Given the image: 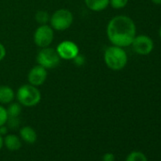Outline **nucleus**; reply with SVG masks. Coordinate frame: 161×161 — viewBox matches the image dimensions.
<instances>
[{"mask_svg":"<svg viewBox=\"0 0 161 161\" xmlns=\"http://www.w3.org/2000/svg\"><path fill=\"white\" fill-rule=\"evenodd\" d=\"M106 34L112 45L126 47L131 46L136 37V27L131 17L127 15H117L108 22Z\"/></svg>","mask_w":161,"mask_h":161,"instance_id":"f257e3e1","label":"nucleus"},{"mask_svg":"<svg viewBox=\"0 0 161 161\" xmlns=\"http://www.w3.org/2000/svg\"><path fill=\"white\" fill-rule=\"evenodd\" d=\"M103 60L108 68L114 71L122 70L128 63V55L124 47L112 45L103 53Z\"/></svg>","mask_w":161,"mask_h":161,"instance_id":"f03ea898","label":"nucleus"},{"mask_svg":"<svg viewBox=\"0 0 161 161\" xmlns=\"http://www.w3.org/2000/svg\"><path fill=\"white\" fill-rule=\"evenodd\" d=\"M41 92L37 86L31 84L21 86L16 92L18 103L25 107H33L41 102Z\"/></svg>","mask_w":161,"mask_h":161,"instance_id":"7ed1b4c3","label":"nucleus"},{"mask_svg":"<svg viewBox=\"0 0 161 161\" xmlns=\"http://www.w3.org/2000/svg\"><path fill=\"white\" fill-rule=\"evenodd\" d=\"M73 14L66 9H59L53 13L49 18L50 27L58 31H64L69 29L73 23Z\"/></svg>","mask_w":161,"mask_h":161,"instance_id":"20e7f679","label":"nucleus"},{"mask_svg":"<svg viewBox=\"0 0 161 161\" xmlns=\"http://www.w3.org/2000/svg\"><path fill=\"white\" fill-rule=\"evenodd\" d=\"M36 61L38 64L42 65L46 69H52L59 65L61 58L58 55L56 48L47 47L41 48V50L37 53Z\"/></svg>","mask_w":161,"mask_h":161,"instance_id":"39448f33","label":"nucleus"},{"mask_svg":"<svg viewBox=\"0 0 161 161\" xmlns=\"http://www.w3.org/2000/svg\"><path fill=\"white\" fill-rule=\"evenodd\" d=\"M54 39V30L45 24V25H39V27L35 30L33 40L37 47L40 48L49 47Z\"/></svg>","mask_w":161,"mask_h":161,"instance_id":"423d86ee","label":"nucleus"},{"mask_svg":"<svg viewBox=\"0 0 161 161\" xmlns=\"http://www.w3.org/2000/svg\"><path fill=\"white\" fill-rule=\"evenodd\" d=\"M153 39L145 34L141 35H136L134 38L131 47L134 52H136L137 55L141 56H147L152 53L153 50Z\"/></svg>","mask_w":161,"mask_h":161,"instance_id":"0eeeda50","label":"nucleus"},{"mask_svg":"<svg viewBox=\"0 0 161 161\" xmlns=\"http://www.w3.org/2000/svg\"><path fill=\"white\" fill-rule=\"evenodd\" d=\"M56 51L61 59L73 60L76 56L79 55L80 49L76 43L69 41V40H65L57 46Z\"/></svg>","mask_w":161,"mask_h":161,"instance_id":"6e6552de","label":"nucleus"},{"mask_svg":"<svg viewBox=\"0 0 161 161\" xmlns=\"http://www.w3.org/2000/svg\"><path fill=\"white\" fill-rule=\"evenodd\" d=\"M47 78V69H46L40 64L33 66L28 74L29 84L37 87L45 84Z\"/></svg>","mask_w":161,"mask_h":161,"instance_id":"1a4fd4ad","label":"nucleus"},{"mask_svg":"<svg viewBox=\"0 0 161 161\" xmlns=\"http://www.w3.org/2000/svg\"><path fill=\"white\" fill-rule=\"evenodd\" d=\"M15 98V92L8 86H0V103L9 104L14 102Z\"/></svg>","mask_w":161,"mask_h":161,"instance_id":"9d476101","label":"nucleus"},{"mask_svg":"<svg viewBox=\"0 0 161 161\" xmlns=\"http://www.w3.org/2000/svg\"><path fill=\"white\" fill-rule=\"evenodd\" d=\"M20 137L26 143L33 144L37 140V133L31 126H24L20 129Z\"/></svg>","mask_w":161,"mask_h":161,"instance_id":"9b49d317","label":"nucleus"},{"mask_svg":"<svg viewBox=\"0 0 161 161\" xmlns=\"http://www.w3.org/2000/svg\"><path fill=\"white\" fill-rule=\"evenodd\" d=\"M4 145L6 146V148L12 152L14 151H18L21 146H22V141L20 139V137H18L16 135H6L5 138H4Z\"/></svg>","mask_w":161,"mask_h":161,"instance_id":"f8f14e48","label":"nucleus"},{"mask_svg":"<svg viewBox=\"0 0 161 161\" xmlns=\"http://www.w3.org/2000/svg\"><path fill=\"white\" fill-rule=\"evenodd\" d=\"M110 0H85L86 7L92 12H103L109 6Z\"/></svg>","mask_w":161,"mask_h":161,"instance_id":"ddd939ff","label":"nucleus"},{"mask_svg":"<svg viewBox=\"0 0 161 161\" xmlns=\"http://www.w3.org/2000/svg\"><path fill=\"white\" fill-rule=\"evenodd\" d=\"M7 112L10 118H18L22 112V105L19 103H11Z\"/></svg>","mask_w":161,"mask_h":161,"instance_id":"4468645a","label":"nucleus"},{"mask_svg":"<svg viewBox=\"0 0 161 161\" xmlns=\"http://www.w3.org/2000/svg\"><path fill=\"white\" fill-rule=\"evenodd\" d=\"M125 161H148V158L142 152L134 151L126 156Z\"/></svg>","mask_w":161,"mask_h":161,"instance_id":"2eb2a0df","label":"nucleus"},{"mask_svg":"<svg viewBox=\"0 0 161 161\" xmlns=\"http://www.w3.org/2000/svg\"><path fill=\"white\" fill-rule=\"evenodd\" d=\"M49 14L46 11H38L35 14V20L40 25H45L49 21Z\"/></svg>","mask_w":161,"mask_h":161,"instance_id":"dca6fc26","label":"nucleus"},{"mask_svg":"<svg viewBox=\"0 0 161 161\" xmlns=\"http://www.w3.org/2000/svg\"><path fill=\"white\" fill-rule=\"evenodd\" d=\"M128 1L129 0H110L109 5L115 10H121L127 6Z\"/></svg>","mask_w":161,"mask_h":161,"instance_id":"f3484780","label":"nucleus"},{"mask_svg":"<svg viewBox=\"0 0 161 161\" xmlns=\"http://www.w3.org/2000/svg\"><path fill=\"white\" fill-rule=\"evenodd\" d=\"M8 119H9V115L7 112V108L0 105V127L6 125Z\"/></svg>","mask_w":161,"mask_h":161,"instance_id":"a211bd4d","label":"nucleus"},{"mask_svg":"<svg viewBox=\"0 0 161 161\" xmlns=\"http://www.w3.org/2000/svg\"><path fill=\"white\" fill-rule=\"evenodd\" d=\"M8 124V128H11V129H16L19 124H20V120L18 118H10L8 119L7 120V123Z\"/></svg>","mask_w":161,"mask_h":161,"instance_id":"6ab92c4d","label":"nucleus"},{"mask_svg":"<svg viewBox=\"0 0 161 161\" xmlns=\"http://www.w3.org/2000/svg\"><path fill=\"white\" fill-rule=\"evenodd\" d=\"M103 161H115V155L112 153H106L103 156Z\"/></svg>","mask_w":161,"mask_h":161,"instance_id":"aec40b11","label":"nucleus"},{"mask_svg":"<svg viewBox=\"0 0 161 161\" xmlns=\"http://www.w3.org/2000/svg\"><path fill=\"white\" fill-rule=\"evenodd\" d=\"M6 53H7V50H6L5 46L2 43H0V62L5 58Z\"/></svg>","mask_w":161,"mask_h":161,"instance_id":"412c9836","label":"nucleus"},{"mask_svg":"<svg viewBox=\"0 0 161 161\" xmlns=\"http://www.w3.org/2000/svg\"><path fill=\"white\" fill-rule=\"evenodd\" d=\"M73 61H74V63H75L76 64H78V65L83 64H84V62H85L84 57H83V56H80V55L76 56V57L73 59Z\"/></svg>","mask_w":161,"mask_h":161,"instance_id":"4be33fe9","label":"nucleus"},{"mask_svg":"<svg viewBox=\"0 0 161 161\" xmlns=\"http://www.w3.org/2000/svg\"><path fill=\"white\" fill-rule=\"evenodd\" d=\"M7 133H8V127L7 126L3 125V126L0 127V135H1V136L7 135Z\"/></svg>","mask_w":161,"mask_h":161,"instance_id":"5701e85b","label":"nucleus"},{"mask_svg":"<svg viewBox=\"0 0 161 161\" xmlns=\"http://www.w3.org/2000/svg\"><path fill=\"white\" fill-rule=\"evenodd\" d=\"M3 145H4V138L2 137V136H1V135H0V150L2 149Z\"/></svg>","mask_w":161,"mask_h":161,"instance_id":"b1692460","label":"nucleus"},{"mask_svg":"<svg viewBox=\"0 0 161 161\" xmlns=\"http://www.w3.org/2000/svg\"><path fill=\"white\" fill-rule=\"evenodd\" d=\"M154 5H161V0H151Z\"/></svg>","mask_w":161,"mask_h":161,"instance_id":"393cba45","label":"nucleus"},{"mask_svg":"<svg viewBox=\"0 0 161 161\" xmlns=\"http://www.w3.org/2000/svg\"><path fill=\"white\" fill-rule=\"evenodd\" d=\"M158 34H159V38L161 39V27H160V29H159V31H158Z\"/></svg>","mask_w":161,"mask_h":161,"instance_id":"a878e982","label":"nucleus"}]
</instances>
